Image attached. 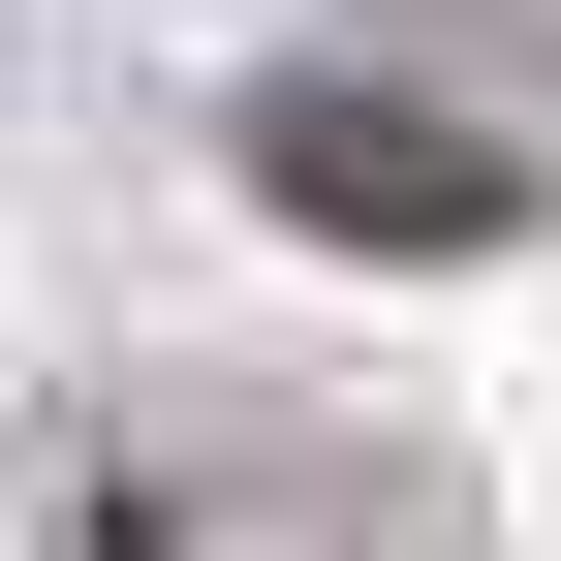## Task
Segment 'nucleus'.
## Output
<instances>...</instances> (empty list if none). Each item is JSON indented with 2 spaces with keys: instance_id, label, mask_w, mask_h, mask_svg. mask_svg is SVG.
<instances>
[{
  "instance_id": "nucleus-1",
  "label": "nucleus",
  "mask_w": 561,
  "mask_h": 561,
  "mask_svg": "<svg viewBox=\"0 0 561 561\" xmlns=\"http://www.w3.org/2000/svg\"><path fill=\"white\" fill-rule=\"evenodd\" d=\"M250 187H280L312 250H500V219H530V157H468V125L375 94V62H280V94H250Z\"/></svg>"
}]
</instances>
